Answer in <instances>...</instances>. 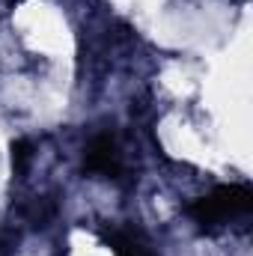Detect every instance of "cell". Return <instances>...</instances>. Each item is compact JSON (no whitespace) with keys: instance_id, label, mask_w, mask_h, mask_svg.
Masks as SVG:
<instances>
[{"instance_id":"obj_1","label":"cell","mask_w":253,"mask_h":256,"mask_svg":"<svg viewBox=\"0 0 253 256\" xmlns=\"http://www.w3.org/2000/svg\"><path fill=\"white\" fill-rule=\"evenodd\" d=\"M250 206H253V194L248 185H220L208 196L196 200L190 206V214L202 226H220V224H226L232 218L248 214Z\"/></svg>"},{"instance_id":"obj_2","label":"cell","mask_w":253,"mask_h":256,"mask_svg":"<svg viewBox=\"0 0 253 256\" xmlns=\"http://www.w3.org/2000/svg\"><path fill=\"white\" fill-rule=\"evenodd\" d=\"M84 164H86L90 173L116 179V176L122 173V152H120L116 137H114V134H98V137H92V143L86 146Z\"/></svg>"},{"instance_id":"obj_3","label":"cell","mask_w":253,"mask_h":256,"mask_svg":"<svg viewBox=\"0 0 253 256\" xmlns=\"http://www.w3.org/2000/svg\"><path fill=\"white\" fill-rule=\"evenodd\" d=\"M27 158H30V143H27V140H21V143L15 146V164H18V170L24 167V161H27Z\"/></svg>"}]
</instances>
